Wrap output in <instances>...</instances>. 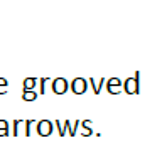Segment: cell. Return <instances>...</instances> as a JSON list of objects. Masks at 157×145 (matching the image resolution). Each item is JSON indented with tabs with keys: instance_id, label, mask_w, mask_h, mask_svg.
I'll use <instances>...</instances> for the list:
<instances>
[{
	"instance_id": "1",
	"label": "cell",
	"mask_w": 157,
	"mask_h": 145,
	"mask_svg": "<svg viewBox=\"0 0 157 145\" xmlns=\"http://www.w3.org/2000/svg\"><path fill=\"white\" fill-rule=\"evenodd\" d=\"M73 90H75V93H83V91H85V81L83 79H75Z\"/></svg>"
},
{
	"instance_id": "6",
	"label": "cell",
	"mask_w": 157,
	"mask_h": 145,
	"mask_svg": "<svg viewBox=\"0 0 157 145\" xmlns=\"http://www.w3.org/2000/svg\"><path fill=\"white\" fill-rule=\"evenodd\" d=\"M25 98H27V100H32V98H34V94H32V93H27V94H25Z\"/></svg>"
},
{
	"instance_id": "4",
	"label": "cell",
	"mask_w": 157,
	"mask_h": 145,
	"mask_svg": "<svg viewBox=\"0 0 157 145\" xmlns=\"http://www.w3.org/2000/svg\"><path fill=\"white\" fill-rule=\"evenodd\" d=\"M46 130H48V123L44 121V123H41V132H42V133H46Z\"/></svg>"
},
{
	"instance_id": "3",
	"label": "cell",
	"mask_w": 157,
	"mask_h": 145,
	"mask_svg": "<svg viewBox=\"0 0 157 145\" xmlns=\"http://www.w3.org/2000/svg\"><path fill=\"white\" fill-rule=\"evenodd\" d=\"M127 91H135V83H133V79H128V83H127Z\"/></svg>"
},
{
	"instance_id": "2",
	"label": "cell",
	"mask_w": 157,
	"mask_h": 145,
	"mask_svg": "<svg viewBox=\"0 0 157 145\" xmlns=\"http://www.w3.org/2000/svg\"><path fill=\"white\" fill-rule=\"evenodd\" d=\"M54 90L58 91V93H64V91H66V83H64V79H56V81H54Z\"/></svg>"
},
{
	"instance_id": "5",
	"label": "cell",
	"mask_w": 157,
	"mask_h": 145,
	"mask_svg": "<svg viewBox=\"0 0 157 145\" xmlns=\"http://www.w3.org/2000/svg\"><path fill=\"white\" fill-rule=\"evenodd\" d=\"M32 81H34V79H27V83H25V86H27V88H31L32 84H34V83H32Z\"/></svg>"
}]
</instances>
